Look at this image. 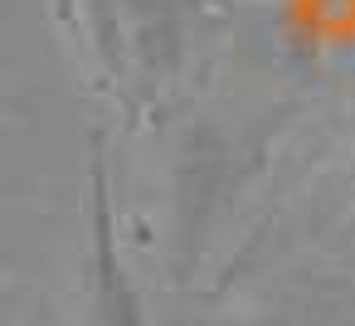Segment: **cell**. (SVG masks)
<instances>
[{"label": "cell", "instance_id": "1", "mask_svg": "<svg viewBox=\"0 0 355 326\" xmlns=\"http://www.w3.org/2000/svg\"><path fill=\"white\" fill-rule=\"evenodd\" d=\"M78 316L83 326H151L141 287L127 268L122 239H117V209L107 185L103 141L93 137L88 151V200H83V273H78Z\"/></svg>", "mask_w": 355, "mask_h": 326}, {"label": "cell", "instance_id": "2", "mask_svg": "<svg viewBox=\"0 0 355 326\" xmlns=\"http://www.w3.org/2000/svg\"><path fill=\"white\" fill-rule=\"evenodd\" d=\"M263 326H287V321H263Z\"/></svg>", "mask_w": 355, "mask_h": 326}]
</instances>
